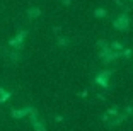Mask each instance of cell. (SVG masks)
I'll return each mask as SVG.
<instances>
[{"instance_id": "5", "label": "cell", "mask_w": 133, "mask_h": 131, "mask_svg": "<svg viewBox=\"0 0 133 131\" xmlns=\"http://www.w3.org/2000/svg\"><path fill=\"white\" fill-rule=\"evenodd\" d=\"M39 16H41V9H39V7H32V9H29V10H28V19L29 20L38 19Z\"/></svg>"}, {"instance_id": "9", "label": "cell", "mask_w": 133, "mask_h": 131, "mask_svg": "<svg viewBox=\"0 0 133 131\" xmlns=\"http://www.w3.org/2000/svg\"><path fill=\"white\" fill-rule=\"evenodd\" d=\"M111 48H113V50H121V48H123V44H121V43H113V44H111Z\"/></svg>"}, {"instance_id": "10", "label": "cell", "mask_w": 133, "mask_h": 131, "mask_svg": "<svg viewBox=\"0 0 133 131\" xmlns=\"http://www.w3.org/2000/svg\"><path fill=\"white\" fill-rule=\"evenodd\" d=\"M58 44H60V46H65V44H66V39L65 38H60L58 39Z\"/></svg>"}, {"instance_id": "3", "label": "cell", "mask_w": 133, "mask_h": 131, "mask_svg": "<svg viewBox=\"0 0 133 131\" xmlns=\"http://www.w3.org/2000/svg\"><path fill=\"white\" fill-rule=\"evenodd\" d=\"M109 77H111L109 70H102V72H99L97 77H96V84H99L101 87H108L109 85Z\"/></svg>"}, {"instance_id": "1", "label": "cell", "mask_w": 133, "mask_h": 131, "mask_svg": "<svg viewBox=\"0 0 133 131\" xmlns=\"http://www.w3.org/2000/svg\"><path fill=\"white\" fill-rule=\"evenodd\" d=\"M26 36H28V31H19V32H17V36L10 38L9 44H10L12 48H16V50H22V46H24V39H26Z\"/></svg>"}, {"instance_id": "4", "label": "cell", "mask_w": 133, "mask_h": 131, "mask_svg": "<svg viewBox=\"0 0 133 131\" xmlns=\"http://www.w3.org/2000/svg\"><path fill=\"white\" fill-rule=\"evenodd\" d=\"M32 111V107H22V109H12L10 111V116L12 118H16V119H21L24 116H29Z\"/></svg>"}, {"instance_id": "6", "label": "cell", "mask_w": 133, "mask_h": 131, "mask_svg": "<svg viewBox=\"0 0 133 131\" xmlns=\"http://www.w3.org/2000/svg\"><path fill=\"white\" fill-rule=\"evenodd\" d=\"M12 97V94L9 92V90H5V89H2L0 87V104H4V102H7L9 99Z\"/></svg>"}, {"instance_id": "2", "label": "cell", "mask_w": 133, "mask_h": 131, "mask_svg": "<svg viewBox=\"0 0 133 131\" xmlns=\"http://www.w3.org/2000/svg\"><path fill=\"white\" fill-rule=\"evenodd\" d=\"M113 26H114V29H118V31H126V29H128V26H130L128 16H126V14H121V16H119L113 22Z\"/></svg>"}, {"instance_id": "7", "label": "cell", "mask_w": 133, "mask_h": 131, "mask_svg": "<svg viewBox=\"0 0 133 131\" xmlns=\"http://www.w3.org/2000/svg\"><path fill=\"white\" fill-rule=\"evenodd\" d=\"M94 16L97 17V19H104V17L108 16V10H106V9H96V10H94Z\"/></svg>"}, {"instance_id": "8", "label": "cell", "mask_w": 133, "mask_h": 131, "mask_svg": "<svg viewBox=\"0 0 133 131\" xmlns=\"http://www.w3.org/2000/svg\"><path fill=\"white\" fill-rule=\"evenodd\" d=\"M9 56H10L12 61H19V60H21V54L17 53V51H12V53H9Z\"/></svg>"}]
</instances>
